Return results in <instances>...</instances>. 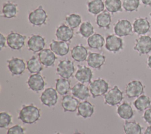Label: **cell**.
Here are the masks:
<instances>
[{
  "label": "cell",
  "mask_w": 151,
  "mask_h": 134,
  "mask_svg": "<svg viewBox=\"0 0 151 134\" xmlns=\"http://www.w3.org/2000/svg\"><path fill=\"white\" fill-rule=\"evenodd\" d=\"M40 109L33 104L23 105L20 110L18 119L25 124H32L39 120Z\"/></svg>",
  "instance_id": "1"
},
{
  "label": "cell",
  "mask_w": 151,
  "mask_h": 134,
  "mask_svg": "<svg viewBox=\"0 0 151 134\" xmlns=\"http://www.w3.org/2000/svg\"><path fill=\"white\" fill-rule=\"evenodd\" d=\"M48 15L41 5L31 11L28 16L29 22L33 26H41L46 24Z\"/></svg>",
  "instance_id": "2"
},
{
  "label": "cell",
  "mask_w": 151,
  "mask_h": 134,
  "mask_svg": "<svg viewBox=\"0 0 151 134\" xmlns=\"http://www.w3.org/2000/svg\"><path fill=\"white\" fill-rule=\"evenodd\" d=\"M90 92L93 98L104 95L109 90V83L101 78H99L91 82L89 85Z\"/></svg>",
  "instance_id": "3"
},
{
  "label": "cell",
  "mask_w": 151,
  "mask_h": 134,
  "mask_svg": "<svg viewBox=\"0 0 151 134\" xmlns=\"http://www.w3.org/2000/svg\"><path fill=\"white\" fill-rule=\"evenodd\" d=\"M27 36L11 31L6 36V44L13 50H20L25 46Z\"/></svg>",
  "instance_id": "4"
},
{
  "label": "cell",
  "mask_w": 151,
  "mask_h": 134,
  "mask_svg": "<svg viewBox=\"0 0 151 134\" xmlns=\"http://www.w3.org/2000/svg\"><path fill=\"white\" fill-rule=\"evenodd\" d=\"M113 31L114 34L119 37L131 35L133 34V25L126 19L118 20L114 25Z\"/></svg>",
  "instance_id": "5"
},
{
  "label": "cell",
  "mask_w": 151,
  "mask_h": 134,
  "mask_svg": "<svg viewBox=\"0 0 151 134\" xmlns=\"http://www.w3.org/2000/svg\"><path fill=\"white\" fill-rule=\"evenodd\" d=\"M139 55H146L151 51V36L141 35L135 39V44L133 48Z\"/></svg>",
  "instance_id": "6"
},
{
  "label": "cell",
  "mask_w": 151,
  "mask_h": 134,
  "mask_svg": "<svg viewBox=\"0 0 151 134\" xmlns=\"http://www.w3.org/2000/svg\"><path fill=\"white\" fill-rule=\"evenodd\" d=\"M104 99L106 104L110 106H116L119 104L123 100V92L117 85H115L104 95Z\"/></svg>",
  "instance_id": "7"
},
{
  "label": "cell",
  "mask_w": 151,
  "mask_h": 134,
  "mask_svg": "<svg viewBox=\"0 0 151 134\" xmlns=\"http://www.w3.org/2000/svg\"><path fill=\"white\" fill-rule=\"evenodd\" d=\"M75 72V68L73 62L69 59L60 61L57 65V73L63 78L69 79Z\"/></svg>",
  "instance_id": "8"
},
{
  "label": "cell",
  "mask_w": 151,
  "mask_h": 134,
  "mask_svg": "<svg viewBox=\"0 0 151 134\" xmlns=\"http://www.w3.org/2000/svg\"><path fill=\"white\" fill-rule=\"evenodd\" d=\"M145 92V86L141 81L133 80L129 82L125 88V92L129 98H136L143 95Z\"/></svg>",
  "instance_id": "9"
},
{
  "label": "cell",
  "mask_w": 151,
  "mask_h": 134,
  "mask_svg": "<svg viewBox=\"0 0 151 134\" xmlns=\"http://www.w3.org/2000/svg\"><path fill=\"white\" fill-rule=\"evenodd\" d=\"M105 48L110 52H118L123 48V41L116 35H107L106 38Z\"/></svg>",
  "instance_id": "10"
},
{
  "label": "cell",
  "mask_w": 151,
  "mask_h": 134,
  "mask_svg": "<svg viewBox=\"0 0 151 134\" xmlns=\"http://www.w3.org/2000/svg\"><path fill=\"white\" fill-rule=\"evenodd\" d=\"M55 89L50 87L45 89L41 95V103L48 107L54 106L58 101V94Z\"/></svg>",
  "instance_id": "11"
},
{
  "label": "cell",
  "mask_w": 151,
  "mask_h": 134,
  "mask_svg": "<svg viewBox=\"0 0 151 134\" xmlns=\"http://www.w3.org/2000/svg\"><path fill=\"white\" fill-rule=\"evenodd\" d=\"M6 62L8 68L12 75H20L24 72L26 65L22 59L12 57Z\"/></svg>",
  "instance_id": "12"
},
{
  "label": "cell",
  "mask_w": 151,
  "mask_h": 134,
  "mask_svg": "<svg viewBox=\"0 0 151 134\" xmlns=\"http://www.w3.org/2000/svg\"><path fill=\"white\" fill-rule=\"evenodd\" d=\"M45 45V38L40 35H32L27 41L28 50L34 53L39 52L44 49Z\"/></svg>",
  "instance_id": "13"
},
{
  "label": "cell",
  "mask_w": 151,
  "mask_h": 134,
  "mask_svg": "<svg viewBox=\"0 0 151 134\" xmlns=\"http://www.w3.org/2000/svg\"><path fill=\"white\" fill-rule=\"evenodd\" d=\"M133 32L139 35H144L150 30V24L147 18H137L133 22Z\"/></svg>",
  "instance_id": "14"
},
{
  "label": "cell",
  "mask_w": 151,
  "mask_h": 134,
  "mask_svg": "<svg viewBox=\"0 0 151 134\" xmlns=\"http://www.w3.org/2000/svg\"><path fill=\"white\" fill-rule=\"evenodd\" d=\"M27 84L31 90L34 92H39L44 88L45 83L44 78L40 73H34L29 76L27 81Z\"/></svg>",
  "instance_id": "15"
},
{
  "label": "cell",
  "mask_w": 151,
  "mask_h": 134,
  "mask_svg": "<svg viewBox=\"0 0 151 134\" xmlns=\"http://www.w3.org/2000/svg\"><path fill=\"white\" fill-rule=\"evenodd\" d=\"M55 35L58 41L67 42L70 41L73 38L74 30L66 24H62L57 28Z\"/></svg>",
  "instance_id": "16"
},
{
  "label": "cell",
  "mask_w": 151,
  "mask_h": 134,
  "mask_svg": "<svg viewBox=\"0 0 151 134\" xmlns=\"http://www.w3.org/2000/svg\"><path fill=\"white\" fill-rule=\"evenodd\" d=\"M50 48L55 55L60 56L66 55L70 51V45L68 42L54 39H52L50 43Z\"/></svg>",
  "instance_id": "17"
},
{
  "label": "cell",
  "mask_w": 151,
  "mask_h": 134,
  "mask_svg": "<svg viewBox=\"0 0 151 134\" xmlns=\"http://www.w3.org/2000/svg\"><path fill=\"white\" fill-rule=\"evenodd\" d=\"M75 78L81 83L91 82L93 77L91 69L84 65H78V69L75 73Z\"/></svg>",
  "instance_id": "18"
},
{
  "label": "cell",
  "mask_w": 151,
  "mask_h": 134,
  "mask_svg": "<svg viewBox=\"0 0 151 134\" xmlns=\"http://www.w3.org/2000/svg\"><path fill=\"white\" fill-rule=\"evenodd\" d=\"M86 61L90 67L100 69L105 63L106 56L100 53L89 52Z\"/></svg>",
  "instance_id": "19"
},
{
  "label": "cell",
  "mask_w": 151,
  "mask_h": 134,
  "mask_svg": "<svg viewBox=\"0 0 151 134\" xmlns=\"http://www.w3.org/2000/svg\"><path fill=\"white\" fill-rule=\"evenodd\" d=\"M38 58L41 63L46 66H54L57 59L55 54L50 49H44L38 53Z\"/></svg>",
  "instance_id": "20"
},
{
  "label": "cell",
  "mask_w": 151,
  "mask_h": 134,
  "mask_svg": "<svg viewBox=\"0 0 151 134\" xmlns=\"http://www.w3.org/2000/svg\"><path fill=\"white\" fill-rule=\"evenodd\" d=\"M71 91L73 96L82 101H85L90 96L89 88L80 82L75 84Z\"/></svg>",
  "instance_id": "21"
},
{
  "label": "cell",
  "mask_w": 151,
  "mask_h": 134,
  "mask_svg": "<svg viewBox=\"0 0 151 134\" xmlns=\"http://www.w3.org/2000/svg\"><path fill=\"white\" fill-rule=\"evenodd\" d=\"M78 100L70 95H64L61 101V106L64 112H75L79 105Z\"/></svg>",
  "instance_id": "22"
},
{
  "label": "cell",
  "mask_w": 151,
  "mask_h": 134,
  "mask_svg": "<svg viewBox=\"0 0 151 134\" xmlns=\"http://www.w3.org/2000/svg\"><path fill=\"white\" fill-rule=\"evenodd\" d=\"M72 58L78 62H84L87 60L88 53L87 48L82 44L74 46L71 51Z\"/></svg>",
  "instance_id": "23"
},
{
  "label": "cell",
  "mask_w": 151,
  "mask_h": 134,
  "mask_svg": "<svg viewBox=\"0 0 151 134\" xmlns=\"http://www.w3.org/2000/svg\"><path fill=\"white\" fill-rule=\"evenodd\" d=\"M94 112V106L87 101L81 102L77 108V115L84 118H90Z\"/></svg>",
  "instance_id": "24"
},
{
  "label": "cell",
  "mask_w": 151,
  "mask_h": 134,
  "mask_svg": "<svg viewBox=\"0 0 151 134\" xmlns=\"http://www.w3.org/2000/svg\"><path fill=\"white\" fill-rule=\"evenodd\" d=\"M111 22V14L107 10H104L98 14L96 18V22L99 28L108 29L110 28Z\"/></svg>",
  "instance_id": "25"
},
{
  "label": "cell",
  "mask_w": 151,
  "mask_h": 134,
  "mask_svg": "<svg viewBox=\"0 0 151 134\" xmlns=\"http://www.w3.org/2000/svg\"><path fill=\"white\" fill-rule=\"evenodd\" d=\"M18 5L14 2L8 1L3 4L2 16L7 19L15 18L18 14Z\"/></svg>",
  "instance_id": "26"
},
{
  "label": "cell",
  "mask_w": 151,
  "mask_h": 134,
  "mask_svg": "<svg viewBox=\"0 0 151 134\" xmlns=\"http://www.w3.org/2000/svg\"><path fill=\"white\" fill-rule=\"evenodd\" d=\"M87 45L92 49H101L105 44L106 40L103 35L98 33H94L92 35L87 38Z\"/></svg>",
  "instance_id": "27"
},
{
  "label": "cell",
  "mask_w": 151,
  "mask_h": 134,
  "mask_svg": "<svg viewBox=\"0 0 151 134\" xmlns=\"http://www.w3.org/2000/svg\"><path fill=\"white\" fill-rule=\"evenodd\" d=\"M117 113L120 118L124 120L130 119L134 115L132 107L127 102H123L117 107Z\"/></svg>",
  "instance_id": "28"
},
{
  "label": "cell",
  "mask_w": 151,
  "mask_h": 134,
  "mask_svg": "<svg viewBox=\"0 0 151 134\" xmlns=\"http://www.w3.org/2000/svg\"><path fill=\"white\" fill-rule=\"evenodd\" d=\"M87 11L93 15H98L104 11L105 5L103 0H90L87 2Z\"/></svg>",
  "instance_id": "29"
},
{
  "label": "cell",
  "mask_w": 151,
  "mask_h": 134,
  "mask_svg": "<svg viewBox=\"0 0 151 134\" xmlns=\"http://www.w3.org/2000/svg\"><path fill=\"white\" fill-rule=\"evenodd\" d=\"M42 65L39 58L35 56H32L27 61V68L32 74L40 73L43 69Z\"/></svg>",
  "instance_id": "30"
},
{
  "label": "cell",
  "mask_w": 151,
  "mask_h": 134,
  "mask_svg": "<svg viewBox=\"0 0 151 134\" xmlns=\"http://www.w3.org/2000/svg\"><path fill=\"white\" fill-rule=\"evenodd\" d=\"M70 89V82L68 79L61 78L55 80V90L60 95H67Z\"/></svg>",
  "instance_id": "31"
},
{
  "label": "cell",
  "mask_w": 151,
  "mask_h": 134,
  "mask_svg": "<svg viewBox=\"0 0 151 134\" xmlns=\"http://www.w3.org/2000/svg\"><path fill=\"white\" fill-rule=\"evenodd\" d=\"M133 105L139 111L145 110L151 107L150 98L145 95H142L134 101Z\"/></svg>",
  "instance_id": "32"
},
{
  "label": "cell",
  "mask_w": 151,
  "mask_h": 134,
  "mask_svg": "<svg viewBox=\"0 0 151 134\" xmlns=\"http://www.w3.org/2000/svg\"><path fill=\"white\" fill-rule=\"evenodd\" d=\"M125 134H142V128L136 121H125L123 125Z\"/></svg>",
  "instance_id": "33"
},
{
  "label": "cell",
  "mask_w": 151,
  "mask_h": 134,
  "mask_svg": "<svg viewBox=\"0 0 151 134\" xmlns=\"http://www.w3.org/2000/svg\"><path fill=\"white\" fill-rule=\"evenodd\" d=\"M94 33V28L89 21L83 22L80 25L78 34L84 38H88Z\"/></svg>",
  "instance_id": "34"
},
{
  "label": "cell",
  "mask_w": 151,
  "mask_h": 134,
  "mask_svg": "<svg viewBox=\"0 0 151 134\" xmlns=\"http://www.w3.org/2000/svg\"><path fill=\"white\" fill-rule=\"evenodd\" d=\"M65 22L67 26L72 29H75L81 25V16L76 13H72L66 15L65 18Z\"/></svg>",
  "instance_id": "35"
},
{
  "label": "cell",
  "mask_w": 151,
  "mask_h": 134,
  "mask_svg": "<svg viewBox=\"0 0 151 134\" xmlns=\"http://www.w3.org/2000/svg\"><path fill=\"white\" fill-rule=\"evenodd\" d=\"M105 8L111 14L122 11V2L121 0H105Z\"/></svg>",
  "instance_id": "36"
},
{
  "label": "cell",
  "mask_w": 151,
  "mask_h": 134,
  "mask_svg": "<svg viewBox=\"0 0 151 134\" xmlns=\"http://www.w3.org/2000/svg\"><path fill=\"white\" fill-rule=\"evenodd\" d=\"M140 6V0H123L122 7L125 11H137Z\"/></svg>",
  "instance_id": "37"
},
{
  "label": "cell",
  "mask_w": 151,
  "mask_h": 134,
  "mask_svg": "<svg viewBox=\"0 0 151 134\" xmlns=\"http://www.w3.org/2000/svg\"><path fill=\"white\" fill-rule=\"evenodd\" d=\"M11 116L5 112H1L0 113V128H5L9 126L11 123Z\"/></svg>",
  "instance_id": "38"
},
{
  "label": "cell",
  "mask_w": 151,
  "mask_h": 134,
  "mask_svg": "<svg viewBox=\"0 0 151 134\" xmlns=\"http://www.w3.org/2000/svg\"><path fill=\"white\" fill-rule=\"evenodd\" d=\"M6 134H24V129L19 125H15L11 127Z\"/></svg>",
  "instance_id": "39"
},
{
  "label": "cell",
  "mask_w": 151,
  "mask_h": 134,
  "mask_svg": "<svg viewBox=\"0 0 151 134\" xmlns=\"http://www.w3.org/2000/svg\"><path fill=\"white\" fill-rule=\"evenodd\" d=\"M143 118L146 123L151 124V107L145 110L143 115Z\"/></svg>",
  "instance_id": "40"
},
{
  "label": "cell",
  "mask_w": 151,
  "mask_h": 134,
  "mask_svg": "<svg viewBox=\"0 0 151 134\" xmlns=\"http://www.w3.org/2000/svg\"><path fill=\"white\" fill-rule=\"evenodd\" d=\"M6 43V37H5L2 33L0 34V49L2 50L5 47Z\"/></svg>",
  "instance_id": "41"
},
{
  "label": "cell",
  "mask_w": 151,
  "mask_h": 134,
  "mask_svg": "<svg viewBox=\"0 0 151 134\" xmlns=\"http://www.w3.org/2000/svg\"><path fill=\"white\" fill-rule=\"evenodd\" d=\"M143 4L146 6H151V0H140Z\"/></svg>",
  "instance_id": "42"
},
{
  "label": "cell",
  "mask_w": 151,
  "mask_h": 134,
  "mask_svg": "<svg viewBox=\"0 0 151 134\" xmlns=\"http://www.w3.org/2000/svg\"><path fill=\"white\" fill-rule=\"evenodd\" d=\"M147 66L149 67V68H150L151 69V54L147 58Z\"/></svg>",
  "instance_id": "43"
},
{
  "label": "cell",
  "mask_w": 151,
  "mask_h": 134,
  "mask_svg": "<svg viewBox=\"0 0 151 134\" xmlns=\"http://www.w3.org/2000/svg\"><path fill=\"white\" fill-rule=\"evenodd\" d=\"M144 134H151V125L146 128Z\"/></svg>",
  "instance_id": "44"
},
{
  "label": "cell",
  "mask_w": 151,
  "mask_h": 134,
  "mask_svg": "<svg viewBox=\"0 0 151 134\" xmlns=\"http://www.w3.org/2000/svg\"><path fill=\"white\" fill-rule=\"evenodd\" d=\"M73 134H83V133H80V132H76L74 133Z\"/></svg>",
  "instance_id": "45"
},
{
  "label": "cell",
  "mask_w": 151,
  "mask_h": 134,
  "mask_svg": "<svg viewBox=\"0 0 151 134\" xmlns=\"http://www.w3.org/2000/svg\"><path fill=\"white\" fill-rule=\"evenodd\" d=\"M150 17H151V13H150Z\"/></svg>",
  "instance_id": "46"
},
{
  "label": "cell",
  "mask_w": 151,
  "mask_h": 134,
  "mask_svg": "<svg viewBox=\"0 0 151 134\" xmlns=\"http://www.w3.org/2000/svg\"><path fill=\"white\" fill-rule=\"evenodd\" d=\"M56 134H60V133H57Z\"/></svg>",
  "instance_id": "47"
}]
</instances>
